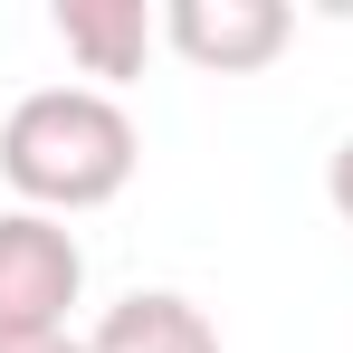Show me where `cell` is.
<instances>
[{
    "instance_id": "obj_1",
    "label": "cell",
    "mask_w": 353,
    "mask_h": 353,
    "mask_svg": "<svg viewBox=\"0 0 353 353\" xmlns=\"http://www.w3.org/2000/svg\"><path fill=\"white\" fill-rule=\"evenodd\" d=\"M143 163V134L105 86H39L0 115V181L19 191V210H105Z\"/></svg>"
},
{
    "instance_id": "obj_2",
    "label": "cell",
    "mask_w": 353,
    "mask_h": 353,
    "mask_svg": "<svg viewBox=\"0 0 353 353\" xmlns=\"http://www.w3.org/2000/svg\"><path fill=\"white\" fill-rule=\"evenodd\" d=\"M86 296V248L48 210H0V334H67Z\"/></svg>"
},
{
    "instance_id": "obj_3",
    "label": "cell",
    "mask_w": 353,
    "mask_h": 353,
    "mask_svg": "<svg viewBox=\"0 0 353 353\" xmlns=\"http://www.w3.org/2000/svg\"><path fill=\"white\" fill-rule=\"evenodd\" d=\"M287 39H296L287 0H172L163 10V48H181L201 77H258Z\"/></svg>"
},
{
    "instance_id": "obj_4",
    "label": "cell",
    "mask_w": 353,
    "mask_h": 353,
    "mask_svg": "<svg viewBox=\"0 0 353 353\" xmlns=\"http://www.w3.org/2000/svg\"><path fill=\"white\" fill-rule=\"evenodd\" d=\"M48 29H58V48L86 67L105 96H115L124 77H143V58L163 48V10H143V0H58Z\"/></svg>"
},
{
    "instance_id": "obj_5",
    "label": "cell",
    "mask_w": 353,
    "mask_h": 353,
    "mask_svg": "<svg viewBox=\"0 0 353 353\" xmlns=\"http://www.w3.org/2000/svg\"><path fill=\"white\" fill-rule=\"evenodd\" d=\"M86 353H220V325H210L181 287H134L124 305L96 315Z\"/></svg>"
},
{
    "instance_id": "obj_6",
    "label": "cell",
    "mask_w": 353,
    "mask_h": 353,
    "mask_svg": "<svg viewBox=\"0 0 353 353\" xmlns=\"http://www.w3.org/2000/svg\"><path fill=\"white\" fill-rule=\"evenodd\" d=\"M325 201H334V220L353 230V134L334 143V163H325Z\"/></svg>"
},
{
    "instance_id": "obj_7",
    "label": "cell",
    "mask_w": 353,
    "mask_h": 353,
    "mask_svg": "<svg viewBox=\"0 0 353 353\" xmlns=\"http://www.w3.org/2000/svg\"><path fill=\"white\" fill-rule=\"evenodd\" d=\"M0 353H86L77 334H0Z\"/></svg>"
}]
</instances>
